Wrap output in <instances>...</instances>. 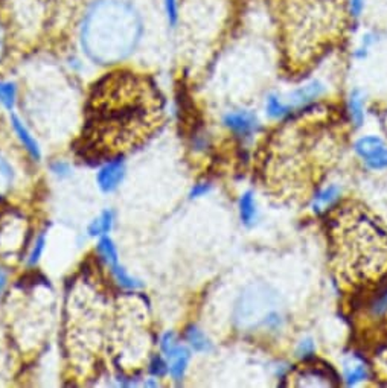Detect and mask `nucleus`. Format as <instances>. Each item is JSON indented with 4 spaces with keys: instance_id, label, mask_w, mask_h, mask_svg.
Instances as JSON below:
<instances>
[{
    "instance_id": "obj_3",
    "label": "nucleus",
    "mask_w": 387,
    "mask_h": 388,
    "mask_svg": "<svg viewBox=\"0 0 387 388\" xmlns=\"http://www.w3.org/2000/svg\"><path fill=\"white\" fill-rule=\"evenodd\" d=\"M142 36V20L124 0H98L85 13L81 43L88 55L100 64L125 60Z\"/></svg>"
},
{
    "instance_id": "obj_7",
    "label": "nucleus",
    "mask_w": 387,
    "mask_h": 388,
    "mask_svg": "<svg viewBox=\"0 0 387 388\" xmlns=\"http://www.w3.org/2000/svg\"><path fill=\"white\" fill-rule=\"evenodd\" d=\"M327 93V85L320 80H311L299 85L287 96V104L292 107L293 112H305L314 107L322 96Z\"/></svg>"
},
{
    "instance_id": "obj_9",
    "label": "nucleus",
    "mask_w": 387,
    "mask_h": 388,
    "mask_svg": "<svg viewBox=\"0 0 387 388\" xmlns=\"http://www.w3.org/2000/svg\"><path fill=\"white\" fill-rule=\"evenodd\" d=\"M357 153L366 163L373 168L380 169L387 166V146L378 137H363L356 144Z\"/></svg>"
},
{
    "instance_id": "obj_4",
    "label": "nucleus",
    "mask_w": 387,
    "mask_h": 388,
    "mask_svg": "<svg viewBox=\"0 0 387 388\" xmlns=\"http://www.w3.org/2000/svg\"><path fill=\"white\" fill-rule=\"evenodd\" d=\"M233 320L236 329L245 333L277 332L285 323L282 300L270 285L252 284L236 301Z\"/></svg>"
},
{
    "instance_id": "obj_14",
    "label": "nucleus",
    "mask_w": 387,
    "mask_h": 388,
    "mask_svg": "<svg viewBox=\"0 0 387 388\" xmlns=\"http://www.w3.org/2000/svg\"><path fill=\"white\" fill-rule=\"evenodd\" d=\"M381 40V34L377 31H368V32H364V34L361 36L360 41H359V45L357 48L354 49L352 52V57L359 60V61H363V60H366L368 55H369V52L371 49L377 45V43Z\"/></svg>"
},
{
    "instance_id": "obj_16",
    "label": "nucleus",
    "mask_w": 387,
    "mask_h": 388,
    "mask_svg": "<svg viewBox=\"0 0 387 388\" xmlns=\"http://www.w3.org/2000/svg\"><path fill=\"white\" fill-rule=\"evenodd\" d=\"M339 193H340V190L336 186H328L324 190L317 192L316 193V198H314V203H313L314 210L316 212L327 210L331 206V204L339 198Z\"/></svg>"
},
{
    "instance_id": "obj_8",
    "label": "nucleus",
    "mask_w": 387,
    "mask_h": 388,
    "mask_svg": "<svg viewBox=\"0 0 387 388\" xmlns=\"http://www.w3.org/2000/svg\"><path fill=\"white\" fill-rule=\"evenodd\" d=\"M162 350L165 352L166 358L169 361V373L174 379H181L186 372L189 352L186 347L180 346L176 341L174 333H165L162 338Z\"/></svg>"
},
{
    "instance_id": "obj_21",
    "label": "nucleus",
    "mask_w": 387,
    "mask_h": 388,
    "mask_svg": "<svg viewBox=\"0 0 387 388\" xmlns=\"http://www.w3.org/2000/svg\"><path fill=\"white\" fill-rule=\"evenodd\" d=\"M112 224H113V213L112 212H104L101 217L98 220H95L90 227H89V233L92 236H98V235H104V233H109V230L112 229Z\"/></svg>"
},
{
    "instance_id": "obj_6",
    "label": "nucleus",
    "mask_w": 387,
    "mask_h": 388,
    "mask_svg": "<svg viewBox=\"0 0 387 388\" xmlns=\"http://www.w3.org/2000/svg\"><path fill=\"white\" fill-rule=\"evenodd\" d=\"M290 385L295 387H336L339 376L327 364L305 362L288 376Z\"/></svg>"
},
{
    "instance_id": "obj_1",
    "label": "nucleus",
    "mask_w": 387,
    "mask_h": 388,
    "mask_svg": "<svg viewBox=\"0 0 387 388\" xmlns=\"http://www.w3.org/2000/svg\"><path fill=\"white\" fill-rule=\"evenodd\" d=\"M159 98L147 80L112 73L96 85L81 146L88 157H105L141 145L159 122Z\"/></svg>"
},
{
    "instance_id": "obj_31",
    "label": "nucleus",
    "mask_w": 387,
    "mask_h": 388,
    "mask_svg": "<svg viewBox=\"0 0 387 388\" xmlns=\"http://www.w3.org/2000/svg\"><path fill=\"white\" fill-rule=\"evenodd\" d=\"M5 285H6V276H5L4 271H0V293H2V291H4Z\"/></svg>"
},
{
    "instance_id": "obj_5",
    "label": "nucleus",
    "mask_w": 387,
    "mask_h": 388,
    "mask_svg": "<svg viewBox=\"0 0 387 388\" xmlns=\"http://www.w3.org/2000/svg\"><path fill=\"white\" fill-rule=\"evenodd\" d=\"M371 323L360 330L361 347L366 350L375 369L387 374V291L371 306Z\"/></svg>"
},
{
    "instance_id": "obj_17",
    "label": "nucleus",
    "mask_w": 387,
    "mask_h": 388,
    "mask_svg": "<svg viewBox=\"0 0 387 388\" xmlns=\"http://www.w3.org/2000/svg\"><path fill=\"white\" fill-rule=\"evenodd\" d=\"M368 0H345V16L352 25H357L366 11Z\"/></svg>"
},
{
    "instance_id": "obj_20",
    "label": "nucleus",
    "mask_w": 387,
    "mask_h": 388,
    "mask_svg": "<svg viewBox=\"0 0 387 388\" xmlns=\"http://www.w3.org/2000/svg\"><path fill=\"white\" fill-rule=\"evenodd\" d=\"M186 340L191 344V346L198 350V352H208L211 350V343L209 340L204 337V333L201 330H198L197 328H189L186 332Z\"/></svg>"
},
{
    "instance_id": "obj_30",
    "label": "nucleus",
    "mask_w": 387,
    "mask_h": 388,
    "mask_svg": "<svg viewBox=\"0 0 387 388\" xmlns=\"http://www.w3.org/2000/svg\"><path fill=\"white\" fill-rule=\"evenodd\" d=\"M4 50H5V31L2 26H0V57H2Z\"/></svg>"
},
{
    "instance_id": "obj_27",
    "label": "nucleus",
    "mask_w": 387,
    "mask_h": 388,
    "mask_svg": "<svg viewBox=\"0 0 387 388\" xmlns=\"http://www.w3.org/2000/svg\"><path fill=\"white\" fill-rule=\"evenodd\" d=\"M45 244H46V238H45V235H41L38 238V241H37V244H36V247H34V250H32V253H31V257H29V264L31 265H34L38 261L43 250H45Z\"/></svg>"
},
{
    "instance_id": "obj_2",
    "label": "nucleus",
    "mask_w": 387,
    "mask_h": 388,
    "mask_svg": "<svg viewBox=\"0 0 387 388\" xmlns=\"http://www.w3.org/2000/svg\"><path fill=\"white\" fill-rule=\"evenodd\" d=\"M329 242L341 282L372 288L387 276V232L360 208H337L329 215Z\"/></svg>"
},
{
    "instance_id": "obj_11",
    "label": "nucleus",
    "mask_w": 387,
    "mask_h": 388,
    "mask_svg": "<svg viewBox=\"0 0 387 388\" xmlns=\"http://www.w3.org/2000/svg\"><path fill=\"white\" fill-rule=\"evenodd\" d=\"M124 178V163L121 160H115L107 163L98 172V185L104 192L115 190Z\"/></svg>"
},
{
    "instance_id": "obj_24",
    "label": "nucleus",
    "mask_w": 387,
    "mask_h": 388,
    "mask_svg": "<svg viewBox=\"0 0 387 388\" xmlns=\"http://www.w3.org/2000/svg\"><path fill=\"white\" fill-rule=\"evenodd\" d=\"M110 268H112L113 276L116 277L117 282H120L122 286H125V288H137V286H141V284H139L137 280H134L133 277H130V276H128L125 273V269L122 266H120V264H116V265H113Z\"/></svg>"
},
{
    "instance_id": "obj_18",
    "label": "nucleus",
    "mask_w": 387,
    "mask_h": 388,
    "mask_svg": "<svg viewBox=\"0 0 387 388\" xmlns=\"http://www.w3.org/2000/svg\"><path fill=\"white\" fill-rule=\"evenodd\" d=\"M241 220L245 225H252L256 218V204L250 192H245L240 201Z\"/></svg>"
},
{
    "instance_id": "obj_22",
    "label": "nucleus",
    "mask_w": 387,
    "mask_h": 388,
    "mask_svg": "<svg viewBox=\"0 0 387 388\" xmlns=\"http://www.w3.org/2000/svg\"><path fill=\"white\" fill-rule=\"evenodd\" d=\"M98 252L104 257V261L109 264L110 266L117 264L116 247H115L113 241L109 238V236H104V238H101V241L98 244Z\"/></svg>"
},
{
    "instance_id": "obj_10",
    "label": "nucleus",
    "mask_w": 387,
    "mask_h": 388,
    "mask_svg": "<svg viewBox=\"0 0 387 388\" xmlns=\"http://www.w3.org/2000/svg\"><path fill=\"white\" fill-rule=\"evenodd\" d=\"M224 125L238 136H250L258 128V117L250 110H236L224 116Z\"/></svg>"
},
{
    "instance_id": "obj_12",
    "label": "nucleus",
    "mask_w": 387,
    "mask_h": 388,
    "mask_svg": "<svg viewBox=\"0 0 387 388\" xmlns=\"http://www.w3.org/2000/svg\"><path fill=\"white\" fill-rule=\"evenodd\" d=\"M265 112L272 119H287V117L295 114L292 107H290L287 101H284L277 93H270L267 96Z\"/></svg>"
},
{
    "instance_id": "obj_26",
    "label": "nucleus",
    "mask_w": 387,
    "mask_h": 388,
    "mask_svg": "<svg viewBox=\"0 0 387 388\" xmlns=\"http://www.w3.org/2000/svg\"><path fill=\"white\" fill-rule=\"evenodd\" d=\"M296 353H297V357L304 358V361L309 360L314 355V343L311 340H304L302 343L299 344Z\"/></svg>"
},
{
    "instance_id": "obj_29",
    "label": "nucleus",
    "mask_w": 387,
    "mask_h": 388,
    "mask_svg": "<svg viewBox=\"0 0 387 388\" xmlns=\"http://www.w3.org/2000/svg\"><path fill=\"white\" fill-rule=\"evenodd\" d=\"M209 190V185H206V183H203V185H197L196 188L192 189L191 192V197H200V195H204Z\"/></svg>"
},
{
    "instance_id": "obj_25",
    "label": "nucleus",
    "mask_w": 387,
    "mask_h": 388,
    "mask_svg": "<svg viewBox=\"0 0 387 388\" xmlns=\"http://www.w3.org/2000/svg\"><path fill=\"white\" fill-rule=\"evenodd\" d=\"M11 180H13V171H11L6 161L0 157V197L8 190Z\"/></svg>"
},
{
    "instance_id": "obj_23",
    "label": "nucleus",
    "mask_w": 387,
    "mask_h": 388,
    "mask_svg": "<svg viewBox=\"0 0 387 388\" xmlns=\"http://www.w3.org/2000/svg\"><path fill=\"white\" fill-rule=\"evenodd\" d=\"M16 85L13 82H0V102H2L6 109H13L16 102Z\"/></svg>"
},
{
    "instance_id": "obj_13",
    "label": "nucleus",
    "mask_w": 387,
    "mask_h": 388,
    "mask_svg": "<svg viewBox=\"0 0 387 388\" xmlns=\"http://www.w3.org/2000/svg\"><path fill=\"white\" fill-rule=\"evenodd\" d=\"M348 114L356 126L364 121V93L360 89H352L348 96Z\"/></svg>"
},
{
    "instance_id": "obj_15",
    "label": "nucleus",
    "mask_w": 387,
    "mask_h": 388,
    "mask_svg": "<svg viewBox=\"0 0 387 388\" xmlns=\"http://www.w3.org/2000/svg\"><path fill=\"white\" fill-rule=\"evenodd\" d=\"M13 126L16 129V133L20 139V142L25 145V148L28 149V153L34 157V158H40V149H38V144L36 142V139L31 136V133L28 131V128L20 122V119L17 116H13Z\"/></svg>"
},
{
    "instance_id": "obj_19",
    "label": "nucleus",
    "mask_w": 387,
    "mask_h": 388,
    "mask_svg": "<svg viewBox=\"0 0 387 388\" xmlns=\"http://www.w3.org/2000/svg\"><path fill=\"white\" fill-rule=\"evenodd\" d=\"M369 376V367L364 362H357L354 365H349L346 367V374L345 379L348 385H356L361 381H364Z\"/></svg>"
},
{
    "instance_id": "obj_28",
    "label": "nucleus",
    "mask_w": 387,
    "mask_h": 388,
    "mask_svg": "<svg viewBox=\"0 0 387 388\" xmlns=\"http://www.w3.org/2000/svg\"><path fill=\"white\" fill-rule=\"evenodd\" d=\"M154 376H162L166 373V364L164 362L162 358H154V361L152 362V369H149Z\"/></svg>"
}]
</instances>
